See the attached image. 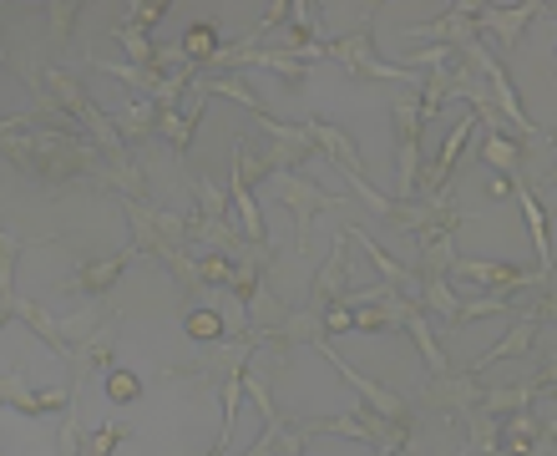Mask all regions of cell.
<instances>
[{
    "label": "cell",
    "mask_w": 557,
    "mask_h": 456,
    "mask_svg": "<svg viewBox=\"0 0 557 456\" xmlns=\"http://www.w3.org/2000/svg\"><path fill=\"white\" fill-rule=\"evenodd\" d=\"M0 152L21 168L26 177L46 183V188H61V183H76V177H97L102 168V152L91 148L76 127H41V133H5L0 137Z\"/></svg>",
    "instance_id": "cell-1"
},
{
    "label": "cell",
    "mask_w": 557,
    "mask_h": 456,
    "mask_svg": "<svg viewBox=\"0 0 557 456\" xmlns=\"http://www.w3.org/2000/svg\"><path fill=\"white\" fill-rule=\"evenodd\" d=\"M253 350H264V330H249V335H238V340L203 345V350H198V360L162 370V375H173V381H203V385H213V391H219V400H223V427H219V442H213V452H208V456H223V446H228V431H234L238 400H244V370H249V355Z\"/></svg>",
    "instance_id": "cell-2"
},
{
    "label": "cell",
    "mask_w": 557,
    "mask_h": 456,
    "mask_svg": "<svg viewBox=\"0 0 557 456\" xmlns=\"http://www.w3.org/2000/svg\"><path fill=\"white\" fill-rule=\"evenodd\" d=\"M309 436H355V442H370L375 456H396L400 446L411 442L416 431V416H400V421H385L375 416L370 406H355L345 416H324V421H305Z\"/></svg>",
    "instance_id": "cell-3"
},
{
    "label": "cell",
    "mask_w": 557,
    "mask_h": 456,
    "mask_svg": "<svg viewBox=\"0 0 557 456\" xmlns=\"http://www.w3.org/2000/svg\"><path fill=\"white\" fill-rule=\"evenodd\" d=\"M274 204L284 208V213H294V249L309 254L314 249V238H309L314 213H324V208H350L355 198H345V193H324L320 183H309V177H299V173H274Z\"/></svg>",
    "instance_id": "cell-4"
},
{
    "label": "cell",
    "mask_w": 557,
    "mask_h": 456,
    "mask_svg": "<svg viewBox=\"0 0 557 456\" xmlns=\"http://www.w3.org/2000/svg\"><path fill=\"white\" fill-rule=\"evenodd\" d=\"M244 396H249L253 406H259V416H264V436H259L244 456H305V442H309L305 421H289V416L278 411L259 370H244Z\"/></svg>",
    "instance_id": "cell-5"
},
{
    "label": "cell",
    "mask_w": 557,
    "mask_h": 456,
    "mask_svg": "<svg viewBox=\"0 0 557 456\" xmlns=\"http://www.w3.org/2000/svg\"><path fill=\"white\" fill-rule=\"evenodd\" d=\"M324 57L339 61L355 82H370V87H381V82H411V66H391V61L375 57V30H370V15L366 26L350 30V36H335V41H324Z\"/></svg>",
    "instance_id": "cell-6"
},
{
    "label": "cell",
    "mask_w": 557,
    "mask_h": 456,
    "mask_svg": "<svg viewBox=\"0 0 557 456\" xmlns=\"http://www.w3.org/2000/svg\"><path fill=\"white\" fill-rule=\"evenodd\" d=\"M547 315H553V295H537V305L522 309V315L512 320V330H507V335H502L492 350L471 360L467 375H486V366H502V360H517V355H528L532 345H537V335H543Z\"/></svg>",
    "instance_id": "cell-7"
},
{
    "label": "cell",
    "mask_w": 557,
    "mask_h": 456,
    "mask_svg": "<svg viewBox=\"0 0 557 456\" xmlns=\"http://www.w3.org/2000/svg\"><path fill=\"white\" fill-rule=\"evenodd\" d=\"M259 127H264V168L269 177L274 173H294V168H305L309 158H314V137H309V127H289V122H278L274 112H264V118H253Z\"/></svg>",
    "instance_id": "cell-8"
},
{
    "label": "cell",
    "mask_w": 557,
    "mask_h": 456,
    "mask_svg": "<svg viewBox=\"0 0 557 456\" xmlns=\"http://www.w3.org/2000/svg\"><path fill=\"white\" fill-rule=\"evenodd\" d=\"M486 385L482 375H467V370H451V375H431L421 391V406H431V411H446L451 421H461V416H471L476 406H482Z\"/></svg>",
    "instance_id": "cell-9"
},
{
    "label": "cell",
    "mask_w": 557,
    "mask_h": 456,
    "mask_svg": "<svg viewBox=\"0 0 557 456\" xmlns=\"http://www.w3.org/2000/svg\"><path fill=\"white\" fill-rule=\"evenodd\" d=\"M553 416H532V411H517V416H502L497 421V452L502 456H553Z\"/></svg>",
    "instance_id": "cell-10"
},
{
    "label": "cell",
    "mask_w": 557,
    "mask_h": 456,
    "mask_svg": "<svg viewBox=\"0 0 557 456\" xmlns=\"http://www.w3.org/2000/svg\"><path fill=\"white\" fill-rule=\"evenodd\" d=\"M314 350H320L324 360H330V366L345 375V385H350V391H360V400H366L375 416H385V421H400V416H411V400L396 396V391H385V385H375V381H366V375H360V370H355L350 360H345V355L330 345V340H314Z\"/></svg>",
    "instance_id": "cell-11"
},
{
    "label": "cell",
    "mask_w": 557,
    "mask_h": 456,
    "mask_svg": "<svg viewBox=\"0 0 557 456\" xmlns=\"http://www.w3.org/2000/svg\"><path fill=\"white\" fill-rule=\"evenodd\" d=\"M476 11H482V5L456 0V5H446V15H436V21L416 26L411 41H436V46H446V51H461V46L482 41V36H476Z\"/></svg>",
    "instance_id": "cell-12"
},
{
    "label": "cell",
    "mask_w": 557,
    "mask_h": 456,
    "mask_svg": "<svg viewBox=\"0 0 557 456\" xmlns=\"http://www.w3.org/2000/svg\"><path fill=\"white\" fill-rule=\"evenodd\" d=\"M133 259H137V249L127 244V249H117V254H102V259H82V264L72 269V280H66V289H76V295H87V299H102V295H112V284L133 269Z\"/></svg>",
    "instance_id": "cell-13"
},
{
    "label": "cell",
    "mask_w": 557,
    "mask_h": 456,
    "mask_svg": "<svg viewBox=\"0 0 557 456\" xmlns=\"http://www.w3.org/2000/svg\"><path fill=\"white\" fill-rule=\"evenodd\" d=\"M547 391H553V366H543L537 375H532V381H522V385H492L476 411H482V416H497V421H502V416L532 411V400L547 396Z\"/></svg>",
    "instance_id": "cell-14"
},
{
    "label": "cell",
    "mask_w": 557,
    "mask_h": 456,
    "mask_svg": "<svg viewBox=\"0 0 557 456\" xmlns=\"http://www.w3.org/2000/svg\"><path fill=\"white\" fill-rule=\"evenodd\" d=\"M66 400H72V381L61 385V391H26V370L15 366L11 375H0V406H15L21 416H46V411H66Z\"/></svg>",
    "instance_id": "cell-15"
},
{
    "label": "cell",
    "mask_w": 557,
    "mask_h": 456,
    "mask_svg": "<svg viewBox=\"0 0 557 456\" xmlns=\"http://www.w3.org/2000/svg\"><path fill=\"white\" fill-rule=\"evenodd\" d=\"M345 289H350V238L335 234V244H330V259H324V269L314 274V284H309V305H335V299H345Z\"/></svg>",
    "instance_id": "cell-16"
},
{
    "label": "cell",
    "mask_w": 557,
    "mask_h": 456,
    "mask_svg": "<svg viewBox=\"0 0 557 456\" xmlns=\"http://www.w3.org/2000/svg\"><path fill=\"white\" fill-rule=\"evenodd\" d=\"M188 244H203V254H223L228 264H238L253 249L234 229V219H188Z\"/></svg>",
    "instance_id": "cell-17"
},
{
    "label": "cell",
    "mask_w": 557,
    "mask_h": 456,
    "mask_svg": "<svg viewBox=\"0 0 557 456\" xmlns=\"http://www.w3.org/2000/svg\"><path fill=\"white\" fill-rule=\"evenodd\" d=\"M543 11H547V5H502V11L482 5V11H476V36H482V30H492V36L502 41V51H512V46L522 41V30H528Z\"/></svg>",
    "instance_id": "cell-18"
},
{
    "label": "cell",
    "mask_w": 557,
    "mask_h": 456,
    "mask_svg": "<svg viewBox=\"0 0 557 456\" xmlns=\"http://www.w3.org/2000/svg\"><path fill=\"white\" fill-rule=\"evenodd\" d=\"M507 183H512L517 204H522V219H528V229H532V249H537V264H543V274H553V234H547L543 204H537V193L528 188V173H512Z\"/></svg>",
    "instance_id": "cell-19"
},
{
    "label": "cell",
    "mask_w": 557,
    "mask_h": 456,
    "mask_svg": "<svg viewBox=\"0 0 557 456\" xmlns=\"http://www.w3.org/2000/svg\"><path fill=\"white\" fill-rule=\"evenodd\" d=\"M305 127H309V137H314V152H324L330 162H339V173H345V177H366V162H360L355 143H350L345 133H339L335 122L314 118V122H305Z\"/></svg>",
    "instance_id": "cell-20"
},
{
    "label": "cell",
    "mask_w": 557,
    "mask_h": 456,
    "mask_svg": "<svg viewBox=\"0 0 557 456\" xmlns=\"http://www.w3.org/2000/svg\"><path fill=\"white\" fill-rule=\"evenodd\" d=\"M339 234L350 238V244H360V249H366V259H370V264H375V269H381V284H391L396 295H406V289H411V284H416V269L396 264V259H391V254H385L381 244H375V238L366 234V229H339Z\"/></svg>",
    "instance_id": "cell-21"
},
{
    "label": "cell",
    "mask_w": 557,
    "mask_h": 456,
    "mask_svg": "<svg viewBox=\"0 0 557 456\" xmlns=\"http://www.w3.org/2000/svg\"><path fill=\"white\" fill-rule=\"evenodd\" d=\"M269 259H274V249H269V244H253V249H249V254H244V259H238V264H234V280H228V295H234L244 309H249V299L259 295V289H264V269H269Z\"/></svg>",
    "instance_id": "cell-22"
},
{
    "label": "cell",
    "mask_w": 557,
    "mask_h": 456,
    "mask_svg": "<svg viewBox=\"0 0 557 456\" xmlns=\"http://www.w3.org/2000/svg\"><path fill=\"white\" fill-rule=\"evenodd\" d=\"M416 284H421V315L425 320H441L446 330H451V320H456V305H461V295L451 289V280L446 274H416Z\"/></svg>",
    "instance_id": "cell-23"
},
{
    "label": "cell",
    "mask_w": 557,
    "mask_h": 456,
    "mask_svg": "<svg viewBox=\"0 0 557 456\" xmlns=\"http://www.w3.org/2000/svg\"><path fill=\"white\" fill-rule=\"evenodd\" d=\"M406 330H411V340H416V350H421V360H425V370L431 375H451V360H446V350H441V340H436V324L421 315V305L406 315Z\"/></svg>",
    "instance_id": "cell-24"
},
{
    "label": "cell",
    "mask_w": 557,
    "mask_h": 456,
    "mask_svg": "<svg viewBox=\"0 0 557 456\" xmlns=\"http://www.w3.org/2000/svg\"><path fill=\"white\" fill-rule=\"evenodd\" d=\"M91 66H97V72H107V76H117L122 87H133L137 102H152V97H158V87H162V76L152 72V66H133V61H102V57H91Z\"/></svg>",
    "instance_id": "cell-25"
},
{
    "label": "cell",
    "mask_w": 557,
    "mask_h": 456,
    "mask_svg": "<svg viewBox=\"0 0 557 456\" xmlns=\"http://www.w3.org/2000/svg\"><path fill=\"white\" fill-rule=\"evenodd\" d=\"M112 127H117L122 143H147V137L158 133V107H152V102H133L127 112H117V118H112Z\"/></svg>",
    "instance_id": "cell-26"
},
{
    "label": "cell",
    "mask_w": 557,
    "mask_h": 456,
    "mask_svg": "<svg viewBox=\"0 0 557 456\" xmlns=\"http://www.w3.org/2000/svg\"><path fill=\"white\" fill-rule=\"evenodd\" d=\"M76 21H82V5H76V0H51V5H46V41L57 46V51H66Z\"/></svg>",
    "instance_id": "cell-27"
},
{
    "label": "cell",
    "mask_w": 557,
    "mask_h": 456,
    "mask_svg": "<svg viewBox=\"0 0 557 456\" xmlns=\"http://www.w3.org/2000/svg\"><path fill=\"white\" fill-rule=\"evenodd\" d=\"M482 162L486 168H497V177H512V173H522V148H517L507 133H486Z\"/></svg>",
    "instance_id": "cell-28"
},
{
    "label": "cell",
    "mask_w": 557,
    "mask_h": 456,
    "mask_svg": "<svg viewBox=\"0 0 557 456\" xmlns=\"http://www.w3.org/2000/svg\"><path fill=\"white\" fill-rule=\"evenodd\" d=\"M451 264H456V238H451V234L421 238V259H416V274H451Z\"/></svg>",
    "instance_id": "cell-29"
},
{
    "label": "cell",
    "mask_w": 557,
    "mask_h": 456,
    "mask_svg": "<svg viewBox=\"0 0 557 456\" xmlns=\"http://www.w3.org/2000/svg\"><path fill=\"white\" fill-rule=\"evenodd\" d=\"M183 57H188L193 72H203L208 61L219 57V30L213 26H188V36H183Z\"/></svg>",
    "instance_id": "cell-30"
},
{
    "label": "cell",
    "mask_w": 557,
    "mask_h": 456,
    "mask_svg": "<svg viewBox=\"0 0 557 456\" xmlns=\"http://www.w3.org/2000/svg\"><path fill=\"white\" fill-rule=\"evenodd\" d=\"M183 330H188V340H198V345H219V340H228L223 335V315L219 309H188L183 315Z\"/></svg>",
    "instance_id": "cell-31"
},
{
    "label": "cell",
    "mask_w": 557,
    "mask_h": 456,
    "mask_svg": "<svg viewBox=\"0 0 557 456\" xmlns=\"http://www.w3.org/2000/svg\"><path fill=\"white\" fill-rule=\"evenodd\" d=\"M127 436H133V427H127V421H107V427H97L91 436H82V452H76V456H112L122 442H127Z\"/></svg>",
    "instance_id": "cell-32"
},
{
    "label": "cell",
    "mask_w": 557,
    "mask_h": 456,
    "mask_svg": "<svg viewBox=\"0 0 557 456\" xmlns=\"http://www.w3.org/2000/svg\"><path fill=\"white\" fill-rule=\"evenodd\" d=\"M112 36L122 41V51H127V61H133V66H152V51H158V46L147 41L143 26H133V21H117V26H112Z\"/></svg>",
    "instance_id": "cell-33"
},
{
    "label": "cell",
    "mask_w": 557,
    "mask_h": 456,
    "mask_svg": "<svg viewBox=\"0 0 557 456\" xmlns=\"http://www.w3.org/2000/svg\"><path fill=\"white\" fill-rule=\"evenodd\" d=\"M259 177H269L264 152L253 148V143H234V177H228V183H244V188H253Z\"/></svg>",
    "instance_id": "cell-34"
},
{
    "label": "cell",
    "mask_w": 557,
    "mask_h": 456,
    "mask_svg": "<svg viewBox=\"0 0 557 456\" xmlns=\"http://www.w3.org/2000/svg\"><path fill=\"white\" fill-rule=\"evenodd\" d=\"M107 396L117 400V406H133V400H143V381H137V370L107 366Z\"/></svg>",
    "instance_id": "cell-35"
},
{
    "label": "cell",
    "mask_w": 557,
    "mask_h": 456,
    "mask_svg": "<svg viewBox=\"0 0 557 456\" xmlns=\"http://www.w3.org/2000/svg\"><path fill=\"white\" fill-rule=\"evenodd\" d=\"M188 188H193V198L203 204V219H234V208H228V193L213 188L208 177H188Z\"/></svg>",
    "instance_id": "cell-36"
},
{
    "label": "cell",
    "mask_w": 557,
    "mask_h": 456,
    "mask_svg": "<svg viewBox=\"0 0 557 456\" xmlns=\"http://www.w3.org/2000/svg\"><path fill=\"white\" fill-rule=\"evenodd\" d=\"M158 133L168 137V148H173V152H188L193 127L183 122V112H177V107H158Z\"/></svg>",
    "instance_id": "cell-37"
},
{
    "label": "cell",
    "mask_w": 557,
    "mask_h": 456,
    "mask_svg": "<svg viewBox=\"0 0 557 456\" xmlns=\"http://www.w3.org/2000/svg\"><path fill=\"white\" fill-rule=\"evenodd\" d=\"M193 264H198V280L213 284V289H228V280H234V264L223 254H198Z\"/></svg>",
    "instance_id": "cell-38"
},
{
    "label": "cell",
    "mask_w": 557,
    "mask_h": 456,
    "mask_svg": "<svg viewBox=\"0 0 557 456\" xmlns=\"http://www.w3.org/2000/svg\"><path fill=\"white\" fill-rule=\"evenodd\" d=\"M168 11H173L168 0H137V5H133V15H127V21L147 30V26H158V21H162V15H168Z\"/></svg>",
    "instance_id": "cell-39"
},
{
    "label": "cell",
    "mask_w": 557,
    "mask_h": 456,
    "mask_svg": "<svg viewBox=\"0 0 557 456\" xmlns=\"http://www.w3.org/2000/svg\"><path fill=\"white\" fill-rule=\"evenodd\" d=\"M339 330H355V309L350 305H324V335H339Z\"/></svg>",
    "instance_id": "cell-40"
},
{
    "label": "cell",
    "mask_w": 557,
    "mask_h": 456,
    "mask_svg": "<svg viewBox=\"0 0 557 456\" xmlns=\"http://www.w3.org/2000/svg\"><path fill=\"white\" fill-rule=\"evenodd\" d=\"M396 456H425V452H421V446H416V442H406V446H400Z\"/></svg>",
    "instance_id": "cell-41"
},
{
    "label": "cell",
    "mask_w": 557,
    "mask_h": 456,
    "mask_svg": "<svg viewBox=\"0 0 557 456\" xmlns=\"http://www.w3.org/2000/svg\"><path fill=\"white\" fill-rule=\"evenodd\" d=\"M0 66H5V51H0Z\"/></svg>",
    "instance_id": "cell-42"
},
{
    "label": "cell",
    "mask_w": 557,
    "mask_h": 456,
    "mask_svg": "<svg viewBox=\"0 0 557 456\" xmlns=\"http://www.w3.org/2000/svg\"><path fill=\"white\" fill-rule=\"evenodd\" d=\"M0 456H5V452H0Z\"/></svg>",
    "instance_id": "cell-43"
}]
</instances>
